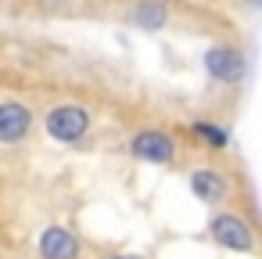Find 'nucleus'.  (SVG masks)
Masks as SVG:
<instances>
[{"instance_id":"1","label":"nucleus","mask_w":262,"mask_h":259,"mask_svg":"<svg viewBox=\"0 0 262 259\" xmlns=\"http://www.w3.org/2000/svg\"><path fill=\"white\" fill-rule=\"evenodd\" d=\"M90 123H94L90 108L72 105V101L54 105V108L43 115V130H47V137L58 141V144H79V141L90 133Z\"/></svg>"},{"instance_id":"2","label":"nucleus","mask_w":262,"mask_h":259,"mask_svg":"<svg viewBox=\"0 0 262 259\" xmlns=\"http://www.w3.org/2000/svg\"><path fill=\"white\" fill-rule=\"evenodd\" d=\"M201 65H205V76L212 83H223V87H237L244 76H248V58L241 47H230V44H215L201 54Z\"/></svg>"},{"instance_id":"3","label":"nucleus","mask_w":262,"mask_h":259,"mask_svg":"<svg viewBox=\"0 0 262 259\" xmlns=\"http://www.w3.org/2000/svg\"><path fill=\"white\" fill-rule=\"evenodd\" d=\"M126 148L137 162H147V166H172L176 162V137L165 130H155V126L137 130Z\"/></svg>"},{"instance_id":"4","label":"nucleus","mask_w":262,"mask_h":259,"mask_svg":"<svg viewBox=\"0 0 262 259\" xmlns=\"http://www.w3.org/2000/svg\"><path fill=\"white\" fill-rule=\"evenodd\" d=\"M208 234H212V241H215L219 248H226V252H251V248H255V230H251V223H248L244 216H237V212H215V216L208 220Z\"/></svg>"},{"instance_id":"5","label":"nucleus","mask_w":262,"mask_h":259,"mask_svg":"<svg viewBox=\"0 0 262 259\" xmlns=\"http://www.w3.org/2000/svg\"><path fill=\"white\" fill-rule=\"evenodd\" d=\"M33 123L36 115L26 101H15V97L0 101V144H22L33 133Z\"/></svg>"},{"instance_id":"6","label":"nucleus","mask_w":262,"mask_h":259,"mask_svg":"<svg viewBox=\"0 0 262 259\" xmlns=\"http://www.w3.org/2000/svg\"><path fill=\"white\" fill-rule=\"evenodd\" d=\"M190 194L198 198V202H205V205H219L226 194H230V180L215 169V166H198V169H190Z\"/></svg>"},{"instance_id":"7","label":"nucleus","mask_w":262,"mask_h":259,"mask_svg":"<svg viewBox=\"0 0 262 259\" xmlns=\"http://www.w3.org/2000/svg\"><path fill=\"white\" fill-rule=\"evenodd\" d=\"M36 248H40V259H79V237L58 223L40 234Z\"/></svg>"},{"instance_id":"8","label":"nucleus","mask_w":262,"mask_h":259,"mask_svg":"<svg viewBox=\"0 0 262 259\" xmlns=\"http://www.w3.org/2000/svg\"><path fill=\"white\" fill-rule=\"evenodd\" d=\"M169 18H172V11L165 0H137L129 11V26L140 33H162L169 26Z\"/></svg>"},{"instance_id":"9","label":"nucleus","mask_w":262,"mask_h":259,"mask_svg":"<svg viewBox=\"0 0 262 259\" xmlns=\"http://www.w3.org/2000/svg\"><path fill=\"white\" fill-rule=\"evenodd\" d=\"M190 133L201 141V148H212V151H226L230 148V130L226 126H219V123H208V119H198V123H190Z\"/></svg>"},{"instance_id":"10","label":"nucleus","mask_w":262,"mask_h":259,"mask_svg":"<svg viewBox=\"0 0 262 259\" xmlns=\"http://www.w3.org/2000/svg\"><path fill=\"white\" fill-rule=\"evenodd\" d=\"M244 8H251V11H262V0H244Z\"/></svg>"},{"instance_id":"11","label":"nucleus","mask_w":262,"mask_h":259,"mask_svg":"<svg viewBox=\"0 0 262 259\" xmlns=\"http://www.w3.org/2000/svg\"><path fill=\"white\" fill-rule=\"evenodd\" d=\"M112 259H140V255H129V252H119V255H112Z\"/></svg>"}]
</instances>
